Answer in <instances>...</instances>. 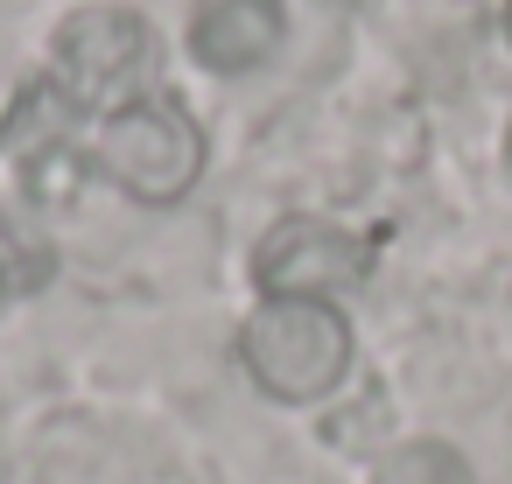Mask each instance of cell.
Instances as JSON below:
<instances>
[{"label":"cell","mask_w":512,"mask_h":484,"mask_svg":"<svg viewBox=\"0 0 512 484\" xmlns=\"http://www.w3.org/2000/svg\"><path fill=\"white\" fill-rule=\"evenodd\" d=\"M288 36V8L281 0H197L190 15V57L211 78H246L260 71Z\"/></svg>","instance_id":"obj_5"},{"label":"cell","mask_w":512,"mask_h":484,"mask_svg":"<svg viewBox=\"0 0 512 484\" xmlns=\"http://www.w3.org/2000/svg\"><path fill=\"white\" fill-rule=\"evenodd\" d=\"M505 43H512V0H505Z\"/></svg>","instance_id":"obj_9"},{"label":"cell","mask_w":512,"mask_h":484,"mask_svg":"<svg viewBox=\"0 0 512 484\" xmlns=\"http://www.w3.org/2000/svg\"><path fill=\"white\" fill-rule=\"evenodd\" d=\"M372 274V239H358L337 218L288 211L260 232L253 246V288L260 295H302V302H337Z\"/></svg>","instance_id":"obj_3"},{"label":"cell","mask_w":512,"mask_h":484,"mask_svg":"<svg viewBox=\"0 0 512 484\" xmlns=\"http://www.w3.org/2000/svg\"><path fill=\"white\" fill-rule=\"evenodd\" d=\"M204 127L197 113L176 99V92H134L120 106L99 113L92 141H85V162L92 176H106L120 197L162 211V204H183L204 176Z\"/></svg>","instance_id":"obj_1"},{"label":"cell","mask_w":512,"mask_h":484,"mask_svg":"<svg viewBox=\"0 0 512 484\" xmlns=\"http://www.w3.org/2000/svg\"><path fill=\"white\" fill-rule=\"evenodd\" d=\"M372 484H477L470 456L442 435H407L372 463Z\"/></svg>","instance_id":"obj_7"},{"label":"cell","mask_w":512,"mask_h":484,"mask_svg":"<svg viewBox=\"0 0 512 484\" xmlns=\"http://www.w3.org/2000/svg\"><path fill=\"white\" fill-rule=\"evenodd\" d=\"M8 288H15V281H8V267H0V295H8Z\"/></svg>","instance_id":"obj_10"},{"label":"cell","mask_w":512,"mask_h":484,"mask_svg":"<svg viewBox=\"0 0 512 484\" xmlns=\"http://www.w3.org/2000/svg\"><path fill=\"white\" fill-rule=\"evenodd\" d=\"M148 15L141 8H120V0H85V8H71L50 36V78L92 113V106H120V92L148 71Z\"/></svg>","instance_id":"obj_4"},{"label":"cell","mask_w":512,"mask_h":484,"mask_svg":"<svg viewBox=\"0 0 512 484\" xmlns=\"http://www.w3.org/2000/svg\"><path fill=\"white\" fill-rule=\"evenodd\" d=\"M505 176H512V127H505Z\"/></svg>","instance_id":"obj_8"},{"label":"cell","mask_w":512,"mask_h":484,"mask_svg":"<svg viewBox=\"0 0 512 484\" xmlns=\"http://www.w3.org/2000/svg\"><path fill=\"white\" fill-rule=\"evenodd\" d=\"M78 127H85V106L43 71V78H29V85L8 99V113H0V162L22 169V176L36 183L43 169H57V162L78 148Z\"/></svg>","instance_id":"obj_6"},{"label":"cell","mask_w":512,"mask_h":484,"mask_svg":"<svg viewBox=\"0 0 512 484\" xmlns=\"http://www.w3.org/2000/svg\"><path fill=\"white\" fill-rule=\"evenodd\" d=\"M239 365L246 379L281 407H316L351 372V316L337 302L302 295H260L239 323Z\"/></svg>","instance_id":"obj_2"}]
</instances>
